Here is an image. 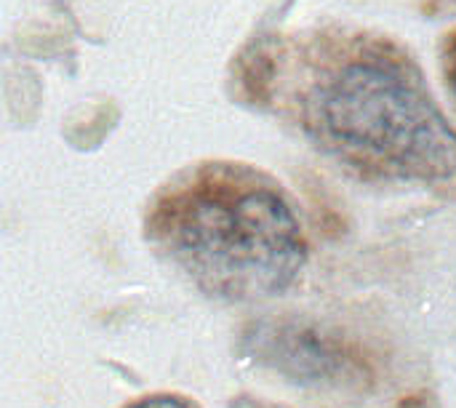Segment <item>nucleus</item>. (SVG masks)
I'll return each mask as SVG.
<instances>
[{
  "mask_svg": "<svg viewBox=\"0 0 456 408\" xmlns=\"http://www.w3.org/2000/svg\"><path fill=\"white\" fill-rule=\"evenodd\" d=\"M248 355L302 385L334 390H369L371 361L339 331L305 321H262L243 334Z\"/></svg>",
  "mask_w": 456,
  "mask_h": 408,
  "instance_id": "7ed1b4c3",
  "label": "nucleus"
},
{
  "mask_svg": "<svg viewBox=\"0 0 456 408\" xmlns=\"http://www.w3.org/2000/svg\"><path fill=\"white\" fill-rule=\"evenodd\" d=\"M395 408H438V401H436V396L422 390V393H414V396L403 398Z\"/></svg>",
  "mask_w": 456,
  "mask_h": 408,
  "instance_id": "423d86ee",
  "label": "nucleus"
},
{
  "mask_svg": "<svg viewBox=\"0 0 456 408\" xmlns=\"http://www.w3.org/2000/svg\"><path fill=\"white\" fill-rule=\"evenodd\" d=\"M235 86L361 179L456 176V128L414 53L387 32L323 21L259 35L235 59Z\"/></svg>",
  "mask_w": 456,
  "mask_h": 408,
  "instance_id": "f257e3e1",
  "label": "nucleus"
},
{
  "mask_svg": "<svg viewBox=\"0 0 456 408\" xmlns=\"http://www.w3.org/2000/svg\"><path fill=\"white\" fill-rule=\"evenodd\" d=\"M123 408H198V404L176 393H152V396H142L126 404Z\"/></svg>",
  "mask_w": 456,
  "mask_h": 408,
  "instance_id": "39448f33",
  "label": "nucleus"
},
{
  "mask_svg": "<svg viewBox=\"0 0 456 408\" xmlns=\"http://www.w3.org/2000/svg\"><path fill=\"white\" fill-rule=\"evenodd\" d=\"M438 61H441V75L449 91V99L456 110V27L446 29L438 45Z\"/></svg>",
  "mask_w": 456,
  "mask_h": 408,
  "instance_id": "20e7f679",
  "label": "nucleus"
},
{
  "mask_svg": "<svg viewBox=\"0 0 456 408\" xmlns=\"http://www.w3.org/2000/svg\"><path fill=\"white\" fill-rule=\"evenodd\" d=\"M144 238L192 286L224 302L281 297L310 259L283 184L238 160L176 171L147 203Z\"/></svg>",
  "mask_w": 456,
  "mask_h": 408,
  "instance_id": "f03ea898",
  "label": "nucleus"
}]
</instances>
